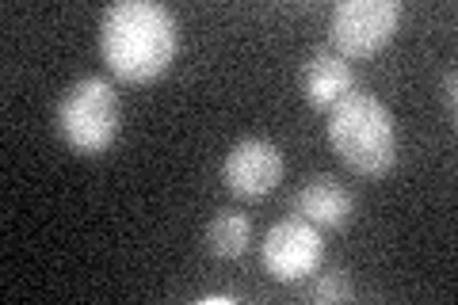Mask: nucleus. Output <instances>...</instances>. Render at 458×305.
Returning a JSON list of instances; mask_svg holds the SVG:
<instances>
[{"instance_id":"f257e3e1","label":"nucleus","mask_w":458,"mask_h":305,"mask_svg":"<svg viewBox=\"0 0 458 305\" xmlns=\"http://www.w3.org/2000/svg\"><path fill=\"white\" fill-rule=\"evenodd\" d=\"M176 16L153 0H119L99 20V54L126 84H149L176 62Z\"/></svg>"},{"instance_id":"f03ea898","label":"nucleus","mask_w":458,"mask_h":305,"mask_svg":"<svg viewBox=\"0 0 458 305\" xmlns=\"http://www.w3.org/2000/svg\"><path fill=\"white\" fill-rule=\"evenodd\" d=\"M328 145L355 176H386L397 161L394 111L378 96L352 92L328 111Z\"/></svg>"},{"instance_id":"7ed1b4c3","label":"nucleus","mask_w":458,"mask_h":305,"mask_svg":"<svg viewBox=\"0 0 458 305\" xmlns=\"http://www.w3.org/2000/svg\"><path fill=\"white\" fill-rule=\"evenodd\" d=\"M119 96H114V84L104 77H84L69 84L62 104H57V134L81 157L107 153L119 138Z\"/></svg>"},{"instance_id":"20e7f679","label":"nucleus","mask_w":458,"mask_h":305,"mask_svg":"<svg viewBox=\"0 0 458 305\" xmlns=\"http://www.w3.org/2000/svg\"><path fill=\"white\" fill-rule=\"evenodd\" d=\"M401 23V4L397 0H340L328 20L333 31V47L340 57H370L382 47H390Z\"/></svg>"},{"instance_id":"39448f33","label":"nucleus","mask_w":458,"mask_h":305,"mask_svg":"<svg viewBox=\"0 0 458 305\" xmlns=\"http://www.w3.org/2000/svg\"><path fill=\"white\" fill-rule=\"evenodd\" d=\"M260 259H264V271L276 283H302L310 275H318L325 264L321 229L302 222V217L276 222L260 244Z\"/></svg>"},{"instance_id":"423d86ee","label":"nucleus","mask_w":458,"mask_h":305,"mask_svg":"<svg viewBox=\"0 0 458 305\" xmlns=\"http://www.w3.org/2000/svg\"><path fill=\"white\" fill-rule=\"evenodd\" d=\"M283 180V153L267 138H245L225 153L222 161V183L237 199H264Z\"/></svg>"},{"instance_id":"0eeeda50","label":"nucleus","mask_w":458,"mask_h":305,"mask_svg":"<svg viewBox=\"0 0 458 305\" xmlns=\"http://www.w3.org/2000/svg\"><path fill=\"white\" fill-rule=\"evenodd\" d=\"M294 217L318 229H344L355 217V195L336 176H310L294 191Z\"/></svg>"},{"instance_id":"6e6552de","label":"nucleus","mask_w":458,"mask_h":305,"mask_svg":"<svg viewBox=\"0 0 458 305\" xmlns=\"http://www.w3.org/2000/svg\"><path fill=\"white\" fill-rule=\"evenodd\" d=\"M302 92L306 104L318 111H333L340 99H348L355 92V72L352 62L340 57L336 50H313L302 62Z\"/></svg>"},{"instance_id":"1a4fd4ad","label":"nucleus","mask_w":458,"mask_h":305,"mask_svg":"<svg viewBox=\"0 0 458 305\" xmlns=\"http://www.w3.org/2000/svg\"><path fill=\"white\" fill-rule=\"evenodd\" d=\"M252 244V222L241 210H218L207 225V252L214 259H241Z\"/></svg>"},{"instance_id":"9d476101","label":"nucleus","mask_w":458,"mask_h":305,"mask_svg":"<svg viewBox=\"0 0 458 305\" xmlns=\"http://www.w3.org/2000/svg\"><path fill=\"white\" fill-rule=\"evenodd\" d=\"M313 298L318 301H340V298H352V283L344 279V271H328L313 283Z\"/></svg>"},{"instance_id":"9b49d317","label":"nucleus","mask_w":458,"mask_h":305,"mask_svg":"<svg viewBox=\"0 0 458 305\" xmlns=\"http://www.w3.org/2000/svg\"><path fill=\"white\" fill-rule=\"evenodd\" d=\"M454 89H458V77L454 72H447V77L439 80V99L447 104V114H454V107H458V96H454Z\"/></svg>"},{"instance_id":"f8f14e48","label":"nucleus","mask_w":458,"mask_h":305,"mask_svg":"<svg viewBox=\"0 0 458 305\" xmlns=\"http://www.w3.org/2000/svg\"><path fill=\"white\" fill-rule=\"evenodd\" d=\"M207 305H225V301H233V298H229V294H210V298H203Z\"/></svg>"}]
</instances>
